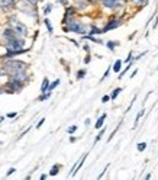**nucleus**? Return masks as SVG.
<instances>
[{"instance_id":"obj_1","label":"nucleus","mask_w":158,"mask_h":180,"mask_svg":"<svg viewBox=\"0 0 158 180\" xmlns=\"http://www.w3.org/2000/svg\"><path fill=\"white\" fill-rule=\"evenodd\" d=\"M4 70H6L9 74H15V73H19V71H25V70H26V64L22 63V61L9 60V61L4 63Z\"/></svg>"},{"instance_id":"obj_19","label":"nucleus","mask_w":158,"mask_h":180,"mask_svg":"<svg viewBox=\"0 0 158 180\" xmlns=\"http://www.w3.org/2000/svg\"><path fill=\"white\" fill-rule=\"evenodd\" d=\"M146 148V144L145 143H139L138 144V151H144Z\"/></svg>"},{"instance_id":"obj_31","label":"nucleus","mask_w":158,"mask_h":180,"mask_svg":"<svg viewBox=\"0 0 158 180\" xmlns=\"http://www.w3.org/2000/svg\"><path fill=\"white\" fill-rule=\"evenodd\" d=\"M12 173H15V168H9V170H7V176H10Z\"/></svg>"},{"instance_id":"obj_8","label":"nucleus","mask_w":158,"mask_h":180,"mask_svg":"<svg viewBox=\"0 0 158 180\" xmlns=\"http://www.w3.org/2000/svg\"><path fill=\"white\" fill-rule=\"evenodd\" d=\"M117 2L119 0H103V6L108 9H113V7H116Z\"/></svg>"},{"instance_id":"obj_30","label":"nucleus","mask_w":158,"mask_h":180,"mask_svg":"<svg viewBox=\"0 0 158 180\" xmlns=\"http://www.w3.org/2000/svg\"><path fill=\"white\" fill-rule=\"evenodd\" d=\"M44 122H45V119H41V121H39V124H38V125H36V128H41Z\"/></svg>"},{"instance_id":"obj_17","label":"nucleus","mask_w":158,"mask_h":180,"mask_svg":"<svg viewBox=\"0 0 158 180\" xmlns=\"http://www.w3.org/2000/svg\"><path fill=\"white\" fill-rule=\"evenodd\" d=\"M103 31H100L99 28H96V26H93L92 31H90V35H94V34H102Z\"/></svg>"},{"instance_id":"obj_7","label":"nucleus","mask_w":158,"mask_h":180,"mask_svg":"<svg viewBox=\"0 0 158 180\" xmlns=\"http://www.w3.org/2000/svg\"><path fill=\"white\" fill-rule=\"evenodd\" d=\"M119 23H121L119 21H112L110 23H108V25L104 26V29H102V31H103V32H108V31L113 29V28H117V26H119Z\"/></svg>"},{"instance_id":"obj_18","label":"nucleus","mask_w":158,"mask_h":180,"mask_svg":"<svg viewBox=\"0 0 158 180\" xmlns=\"http://www.w3.org/2000/svg\"><path fill=\"white\" fill-rule=\"evenodd\" d=\"M51 10H52V4H46L45 9H44V13H45V15H48Z\"/></svg>"},{"instance_id":"obj_5","label":"nucleus","mask_w":158,"mask_h":180,"mask_svg":"<svg viewBox=\"0 0 158 180\" xmlns=\"http://www.w3.org/2000/svg\"><path fill=\"white\" fill-rule=\"evenodd\" d=\"M7 89H12V92L13 90H21L22 89V81H19V80H15V79H12L10 81L7 83V86H6Z\"/></svg>"},{"instance_id":"obj_11","label":"nucleus","mask_w":158,"mask_h":180,"mask_svg":"<svg viewBox=\"0 0 158 180\" xmlns=\"http://www.w3.org/2000/svg\"><path fill=\"white\" fill-rule=\"evenodd\" d=\"M3 36L6 38V39H9V38L16 36V34H15V31H13V29H6V31L3 32Z\"/></svg>"},{"instance_id":"obj_3","label":"nucleus","mask_w":158,"mask_h":180,"mask_svg":"<svg viewBox=\"0 0 158 180\" xmlns=\"http://www.w3.org/2000/svg\"><path fill=\"white\" fill-rule=\"evenodd\" d=\"M23 45L25 42L22 41L19 36H13V38H9L7 42H6V46H7L9 51H17V50H23Z\"/></svg>"},{"instance_id":"obj_36","label":"nucleus","mask_w":158,"mask_h":180,"mask_svg":"<svg viewBox=\"0 0 158 180\" xmlns=\"http://www.w3.org/2000/svg\"><path fill=\"white\" fill-rule=\"evenodd\" d=\"M90 2H92V3H97V2H99V0H90Z\"/></svg>"},{"instance_id":"obj_20","label":"nucleus","mask_w":158,"mask_h":180,"mask_svg":"<svg viewBox=\"0 0 158 180\" xmlns=\"http://www.w3.org/2000/svg\"><path fill=\"white\" fill-rule=\"evenodd\" d=\"M84 75H86V70H80V71L77 73V79H83Z\"/></svg>"},{"instance_id":"obj_9","label":"nucleus","mask_w":158,"mask_h":180,"mask_svg":"<svg viewBox=\"0 0 158 180\" xmlns=\"http://www.w3.org/2000/svg\"><path fill=\"white\" fill-rule=\"evenodd\" d=\"M13 4H15V0H0V7H12Z\"/></svg>"},{"instance_id":"obj_26","label":"nucleus","mask_w":158,"mask_h":180,"mask_svg":"<svg viewBox=\"0 0 158 180\" xmlns=\"http://www.w3.org/2000/svg\"><path fill=\"white\" fill-rule=\"evenodd\" d=\"M133 2H135L136 4H141V6H144V4H145L148 0H133Z\"/></svg>"},{"instance_id":"obj_21","label":"nucleus","mask_w":158,"mask_h":180,"mask_svg":"<svg viewBox=\"0 0 158 180\" xmlns=\"http://www.w3.org/2000/svg\"><path fill=\"white\" fill-rule=\"evenodd\" d=\"M58 84H60V80H55L54 83H52V84H51V86H50V89H48V90H50V92H51V90H52V89H55V87H57V86H58Z\"/></svg>"},{"instance_id":"obj_29","label":"nucleus","mask_w":158,"mask_h":180,"mask_svg":"<svg viewBox=\"0 0 158 180\" xmlns=\"http://www.w3.org/2000/svg\"><path fill=\"white\" fill-rule=\"evenodd\" d=\"M109 73H110V68H109V70H106V73H104V75H103V77H102V81H103V80L106 79V77H108V75H109Z\"/></svg>"},{"instance_id":"obj_12","label":"nucleus","mask_w":158,"mask_h":180,"mask_svg":"<svg viewBox=\"0 0 158 180\" xmlns=\"http://www.w3.org/2000/svg\"><path fill=\"white\" fill-rule=\"evenodd\" d=\"M121 68H122V61H121V60H117L116 63L113 64V71L119 73V71H121Z\"/></svg>"},{"instance_id":"obj_16","label":"nucleus","mask_w":158,"mask_h":180,"mask_svg":"<svg viewBox=\"0 0 158 180\" xmlns=\"http://www.w3.org/2000/svg\"><path fill=\"white\" fill-rule=\"evenodd\" d=\"M121 92H122V89H121V87L115 89V90H113V93H112V96H110V97H112V99H116V97H117V95H119V93H121Z\"/></svg>"},{"instance_id":"obj_2","label":"nucleus","mask_w":158,"mask_h":180,"mask_svg":"<svg viewBox=\"0 0 158 180\" xmlns=\"http://www.w3.org/2000/svg\"><path fill=\"white\" fill-rule=\"evenodd\" d=\"M65 32H77V34H86L87 32V26L77 21H68V25L64 28Z\"/></svg>"},{"instance_id":"obj_25","label":"nucleus","mask_w":158,"mask_h":180,"mask_svg":"<svg viewBox=\"0 0 158 180\" xmlns=\"http://www.w3.org/2000/svg\"><path fill=\"white\" fill-rule=\"evenodd\" d=\"M144 112H145V110H139V113H138V116H136V121H135V126H136L138 121H139V118H141L142 115H144Z\"/></svg>"},{"instance_id":"obj_22","label":"nucleus","mask_w":158,"mask_h":180,"mask_svg":"<svg viewBox=\"0 0 158 180\" xmlns=\"http://www.w3.org/2000/svg\"><path fill=\"white\" fill-rule=\"evenodd\" d=\"M50 96H51V93H50V92H48V93H44V95H42V96L39 97V100H41V102H42V100H45V99H48Z\"/></svg>"},{"instance_id":"obj_23","label":"nucleus","mask_w":158,"mask_h":180,"mask_svg":"<svg viewBox=\"0 0 158 180\" xmlns=\"http://www.w3.org/2000/svg\"><path fill=\"white\" fill-rule=\"evenodd\" d=\"M68 134H73V132H75V131H77V126L75 125H73V126H70V128H68Z\"/></svg>"},{"instance_id":"obj_32","label":"nucleus","mask_w":158,"mask_h":180,"mask_svg":"<svg viewBox=\"0 0 158 180\" xmlns=\"http://www.w3.org/2000/svg\"><path fill=\"white\" fill-rule=\"evenodd\" d=\"M7 116H9V118H15V116H16V113H15V112H13V113H9Z\"/></svg>"},{"instance_id":"obj_15","label":"nucleus","mask_w":158,"mask_h":180,"mask_svg":"<svg viewBox=\"0 0 158 180\" xmlns=\"http://www.w3.org/2000/svg\"><path fill=\"white\" fill-rule=\"evenodd\" d=\"M58 170H60V166H58V164H55L54 167L51 168L50 174H51V176H55V174H57V173H58Z\"/></svg>"},{"instance_id":"obj_14","label":"nucleus","mask_w":158,"mask_h":180,"mask_svg":"<svg viewBox=\"0 0 158 180\" xmlns=\"http://www.w3.org/2000/svg\"><path fill=\"white\" fill-rule=\"evenodd\" d=\"M106 45H108L109 50H115V46L119 45V42H116V41H109L108 44H106Z\"/></svg>"},{"instance_id":"obj_33","label":"nucleus","mask_w":158,"mask_h":180,"mask_svg":"<svg viewBox=\"0 0 158 180\" xmlns=\"http://www.w3.org/2000/svg\"><path fill=\"white\" fill-rule=\"evenodd\" d=\"M131 58H132V52H131V54L128 55V58H126V61H128V63H129V61H131Z\"/></svg>"},{"instance_id":"obj_35","label":"nucleus","mask_w":158,"mask_h":180,"mask_svg":"<svg viewBox=\"0 0 158 180\" xmlns=\"http://www.w3.org/2000/svg\"><path fill=\"white\" fill-rule=\"evenodd\" d=\"M58 2H60L61 4H65V3H67V0H58Z\"/></svg>"},{"instance_id":"obj_10","label":"nucleus","mask_w":158,"mask_h":180,"mask_svg":"<svg viewBox=\"0 0 158 180\" xmlns=\"http://www.w3.org/2000/svg\"><path fill=\"white\" fill-rule=\"evenodd\" d=\"M104 119H106V113H104V115H102V116L99 118V119H97V122H96V129H100V128H102V126H103V122H104Z\"/></svg>"},{"instance_id":"obj_27","label":"nucleus","mask_w":158,"mask_h":180,"mask_svg":"<svg viewBox=\"0 0 158 180\" xmlns=\"http://www.w3.org/2000/svg\"><path fill=\"white\" fill-rule=\"evenodd\" d=\"M104 134V129H102V131H100V134L99 135H97V137H96V139H94V143H97V141H99V139L100 138H102V135H103Z\"/></svg>"},{"instance_id":"obj_13","label":"nucleus","mask_w":158,"mask_h":180,"mask_svg":"<svg viewBox=\"0 0 158 180\" xmlns=\"http://www.w3.org/2000/svg\"><path fill=\"white\" fill-rule=\"evenodd\" d=\"M48 79H44V81H42V86H41V92L42 93H46L48 92Z\"/></svg>"},{"instance_id":"obj_28","label":"nucleus","mask_w":158,"mask_h":180,"mask_svg":"<svg viewBox=\"0 0 158 180\" xmlns=\"http://www.w3.org/2000/svg\"><path fill=\"white\" fill-rule=\"evenodd\" d=\"M110 99H112V97L106 95V96H103V97H102V102H103V103H106V102H109V100H110Z\"/></svg>"},{"instance_id":"obj_6","label":"nucleus","mask_w":158,"mask_h":180,"mask_svg":"<svg viewBox=\"0 0 158 180\" xmlns=\"http://www.w3.org/2000/svg\"><path fill=\"white\" fill-rule=\"evenodd\" d=\"M10 77H12V79H15V80H19V81H22V83H23L28 75H26L25 71H19V73H15V74H10Z\"/></svg>"},{"instance_id":"obj_24","label":"nucleus","mask_w":158,"mask_h":180,"mask_svg":"<svg viewBox=\"0 0 158 180\" xmlns=\"http://www.w3.org/2000/svg\"><path fill=\"white\" fill-rule=\"evenodd\" d=\"M45 25H46V28H48V31H50V32H52V25L50 23V21H48V19H45Z\"/></svg>"},{"instance_id":"obj_34","label":"nucleus","mask_w":158,"mask_h":180,"mask_svg":"<svg viewBox=\"0 0 158 180\" xmlns=\"http://www.w3.org/2000/svg\"><path fill=\"white\" fill-rule=\"evenodd\" d=\"M29 2H31L32 4H36V3H38V0H29Z\"/></svg>"},{"instance_id":"obj_4","label":"nucleus","mask_w":158,"mask_h":180,"mask_svg":"<svg viewBox=\"0 0 158 180\" xmlns=\"http://www.w3.org/2000/svg\"><path fill=\"white\" fill-rule=\"evenodd\" d=\"M13 31H15L16 36H19V38L26 36V34H28V29H26V26H25V25H22V23H19V22H15Z\"/></svg>"}]
</instances>
